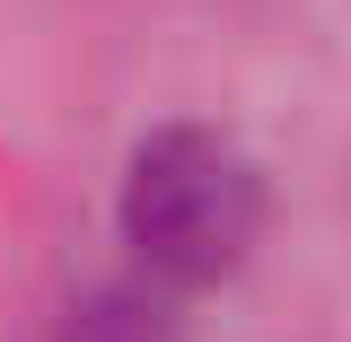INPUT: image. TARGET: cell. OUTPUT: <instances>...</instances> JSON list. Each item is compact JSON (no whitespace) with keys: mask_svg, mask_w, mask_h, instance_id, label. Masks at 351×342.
I'll return each mask as SVG.
<instances>
[{"mask_svg":"<svg viewBox=\"0 0 351 342\" xmlns=\"http://www.w3.org/2000/svg\"><path fill=\"white\" fill-rule=\"evenodd\" d=\"M255 219H263V184L246 167V149L219 132L176 123L132 158L123 237L141 246V263L158 281H219L255 246Z\"/></svg>","mask_w":351,"mask_h":342,"instance_id":"1","label":"cell"},{"mask_svg":"<svg viewBox=\"0 0 351 342\" xmlns=\"http://www.w3.org/2000/svg\"><path fill=\"white\" fill-rule=\"evenodd\" d=\"M62 342H176V316L149 290H97V299L71 307Z\"/></svg>","mask_w":351,"mask_h":342,"instance_id":"2","label":"cell"}]
</instances>
